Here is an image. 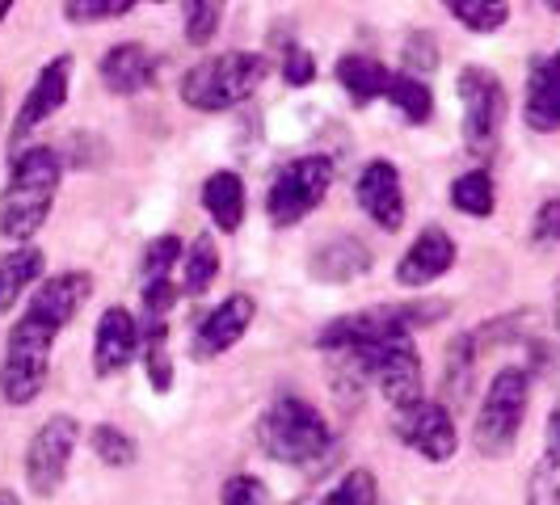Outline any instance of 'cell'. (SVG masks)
<instances>
[{
	"label": "cell",
	"mask_w": 560,
	"mask_h": 505,
	"mask_svg": "<svg viewBox=\"0 0 560 505\" xmlns=\"http://www.w3.org/2000/svg\"><path fill=\"white\" fill-rule=\"evenodd\" d=\"M59 152L47 143L18 148L9 165V186L0 190V236L13 245H30L43 224L51 220V207L59 195Z\"/></svg>",
	"instance_id": "obj_1"
},
{
	"label": "cell",
	"mask_w": 560,
	"mask_h": 505,
	"mask_svg": "<svg viewBox=\"0 0 560 505\" xmlns=\"http://www.w3.org/2000/svg\"><path fill=\"white\" fill-rule=\"evenodd\" d=\"M257 443L261 450L275 459V463H287V468H312L320 463L329 450H334V430L325 413L295 392L275 396L261 418H257Z\"/></svg>",
	"instance_id": "obj_2"
},
{
	"label": "cell",
	"mask_w": 560,
	"mask_h": 505,
	"mask_svg": "<svg viewBox=\"0 0 560 505\" xmlns=\"http://www.w3.org/2000/svg\"><path fill=\"white\" fill-rule=\"evenodd\" d=\"M270 77V59L257 51H224L195 63L182 77V102L198 114H224L241 102H249L253 93Z\"/></svg>",
	"instance_id": "obj_3"
},
{
	"label": "cell",
	"mask_w": 560,
	"mask_h": 505,
	"mask_svg": "<svg viewBox=\"0 0 560 505\" xmlns=\"http://www.w3.org/2000/svg\"><path fill=\"white\" fill-rule=\"evenodd\" d=\"M59 329L38 320L34 312H26L4 341V363H0V396L4 404H34L43 388H47V375H51V345H56Z\"/></svg>",
	"instance_id": "obj_4"
},
{
	"label": "cell",
	"mask_w": 560,
	"mask_h": 505,
	"mask_svg": "<svg viewBox=\"0 0 560 505\" xmlns=\"http://www.w3.org/2000/svg\"><path fill=\"white\" fill-rule=\"evenodd\" d=\"M527 404H532V379L523 366H502L493 375V384L485 388V400L477 409V425H472V443L485 459H505L527 421Z\"/></svg>",
	"instance_id": "obj_5"
},
{
	"label": "cell",
	"mask_w": 560,
	"mask_h": 505,
	"mask_svg": "<svg viewBox=\"0 0 560 505\" xmlns=\"http://www.w3.org/2000/svg\"><path fill=\"white\" fill-rule=\"evenodd\" d=\"M455 93L464 102V118H459V136L464 148L477 156V161H493L498 156V143H502L505 127V84L498 72L468 63L455 81Z\"/></svg>",
	"instance_id": "obj_6"
},
{
	"label": "cell",
	"mask_w": 560,
	"mask_h": 505,
	"mask_svg": "<svg viewBox=\"0 0 560 505\" xmlns=\"http://www.w3.org/2000/svg\"><path fill=\"white\" fill-rule=\"evenodd\" d=\"M334 186V161L329 156H295L275 173L266 190V215L275 227H295L308 220L312 211L325 202Z\"/></svg>",
	"instance_id": "obj_7"
},
{
	"label": "cell",
	"mask_w": 560,
	"mask_h": 505,
	"mask_svg": "<svg viewBox=\"0 0 560 505\" xmlns=\"http://www.w3.org/2000/svg\"><path fill=\"white\" fill-rule=\"evenodd\" d=\"M81 443V421L59 413L47 418L26 447V484L38 497H51L63 477H68V463H72V450Z\"/></svg>",
	"instance_id": "obj_8"
},
{
	"label": "cell",
	"mask_w": 560,
	"mask_h": 505,
	"mask_svg": "<svg viewBox=\"0 0 560 505\" xmlns=\"http://www.w3.org/2000/svg\"><path fill=\"white\" fill-rule=\"evenodd\" d=\"M396 438L409 450H418L425 463H447L459 447V430L451 421V409L443 400H421L413 409L396 413L393 421Z\"/></svg>",
	"instance_id": "obj_9"
},
{
	"label": "cell",
	"mask_w": 560,
	"mask_h": 505,
	"mask_svg": "<svg viewBox=\"0 0 560 505\" xmlns=\"http://www.w3.org/2000/svg\"><path fill=\"white\" fill-rule=\"evenodd\" d=\"M72 56H56L47 59L43 68H38V77L30 84L26 102H22V110L13 118V131H9V143H13V152L26 143V136H34L51 114L63 110V102H68V89H72Z\"/></svg>",
	"instance_id": "obj_10"
},
{
	"label": "cell",
	"mask_w": 560,
	"mask_h": 505,
	"mask_svg": "<svg viewBox=\"0 0 560 505\" xmlns=\"http://www.w3.org/2000/svg\"><path fill=\"white\" fill-rule=\"evenodd\" d=\"M253 316H257L253 295H245V291L228 295L224 304H215V308L198 320L195 337H190V354H195L198 363H211V359L228 354V350H232L241 337L249 333Z\"/></svg>",
	"instance_id": "obj_11"
},
{
	"label": "cell",
	"mask_w": 560,
	"mask_h": 505,
	"mask_svg": "<svg viewBox=\"0 0 560 505\" xmlns=\"http://www.w3.org/2000/svg\"><path fill=\"white\" fill-rule=\"evenodd\" d=\"M140 316L127 308H106L97 320V333H93V371L102 379L122 375L127 366L140 359Z\"/></svg>",
	"instance_id": "obj_12"
},
{
	"label": "cell",
	"mask_w": 560,
	"mask_h": 505,
	"mask_svg": "<svg viewBox=\"0 0 560 505\" xmlns=\"http://www.w3.org/2000/svg\"><path fill=\"white\" fill-rule=\"evenodd\" d=\"M354 198L366 211V220L384 232H400L405 224V186L393 161H371L354 181Z\"/></svg>",
	"instance_id": "obj_13"
},
{
	"label": "cell",
	"mask_w": 560,
	"mask_h": 505,
	"mask_svg": "<svg viewBox=\"0 0 560 505\" xmlns=\"http://www.w3.org/2000/svg\"><path fill=\"white\" fill-rule=\"evenodd\" d=\"M451 266H455V240H451L447 227L430 224V227H421L418 236H413V245L400 252V261H396V282L421 291V286L443 279Z\"/></svg>",
	"instance_id": "obj_14"
},
{
	"label": "cell",
	"mask_w": 560,
	"mask_h": 505,
	"mask_svg": "<svg viewBox=\"0 0 560 505\" xmlns=\"http://www.w3.org/2000/svg\"><path fill=\"white\" fill-rule=\"evenodd\" d=\"M89 295H93V274H84V270H63L56 279H43L34 286V295H30V308L38 320H47V325H56L59 333L77 320V312L89 304Z\"/></svg>",
	"instance_id": "obj_15"
},
{
	"label": "cell",
	"mask_w": 560,
	"mask_h": 505,
	"mask_svg": "<svg viewBox=\"0 0 560 505\" xmlns=\"http://www.w3.org/2000/svg\"><path fill=\"white\" fill-rule=\"evenodd\" d=\"M97 72H102V84L110 93L136 97V93H148L156 84V56L143 43H114L97 63Z\"/></svg>",
	"instance_id": "obj_16"
},
{
	"label": "cell",
	"mask_w": 560,
	"mask_h": 505,
	"mask_svg": "<svg viewBox=\"0 0 560 505\" xmlns=\"http://www.w3.org/2000/svg\"><path fill=\"white\" fill-rule=\"evenodd\" d=\"M523 114H527V127L539 131V136L560 131V47L532 68Z\"/></svg>",
	"instance_id": "obj_17"
},
{
	"label": "cell",
	"mask_w": 560,
	"mask_h": 505,
	"mask_svg": "<svg viewBox=\"0 0 560 505\" xmlns=\"http://www.w3.org/2000/svg\"><path fill=\"white\" fill-rule=\"evenodd\" d=\"M371 266H375V252L366 249L359 236H334L312 252V279L329 282V286L363 279Z\"/></svg>",
	"instance_id": "obj_18"
},
{
	"label": "cell",
	"mask_w": 560,
	"mask_h": 505,
	"mask_svg": "<svg viewBox=\"0 0 560 505\" xmlns=\"http://www.w3.org/2000/svg\"><path fill=\"white\" fill-rule=\"evenodd\" d=\"M202 211H207V215H211V224L220 227V232H228V236L245 224L249 195H245L241 173H232V168L211 173V177L202 181Z\"/></svg>",
	"instance_id": "obj_19"
},
{
	"label": "cell",
	"mask_w": 560,
	"mask_h": 505,
	"mask_svg": "<svg viewBox=\"0 0 560 505\" xmlns=\"http://www.w3.org/2000/svg\"><path fill=\"white\" fill-rule=\"evenodd\" d=\"M43 270H47V252L38 245H18L13 252L0 257V316L18 308V300L30 286L43 282Z\"/></svg>",
	"instance_id": "obj_20"
},
{
	"label": "cell",
	"mask_w": 560,
	"mask_h": 505,
	"mask_svg": "<svg viewBox=\"0 0 560 505\" xmlns=\"http://www.w3.org/2000/svg\"><path fill=\"white\" fill-rule=\"evenodd\" d=\"M334 77H337V84L346 89V97H350L354 106H371L375 97L388 93V81H393V72H388L375 56H363V51L337 59Z\"/></svg>",
	"instance_id": "obj_21"
},
{
	"label": "cell",
	"mask_w": 560,
	"mask_h": 505,
	"mask_svg": "<svg viewBox=\"0 0 560 505\" xmlns=\"http://www.w3.org/2000/svg\"><path fill=\"white\" fill-rule=\"evenodd\" d=\"M140 359H143V371H148V384H152V392H173V354H168V320H152V325H143L140 320Z\"/></svg>",
	"instance_id": "obj_22"
},
{
	"label": "cell",
	"mask_w": 560,
	"mask_h": 505,
	"mask_svg": "<svg viewBox=\"0 0 560 505\" xmlns=\"http://www.w3.org/2000/svg\"><path fill=\"white\" fill-rule=\"evenodd\" d=\"M220 279V249L211 236H195V245L182 252V295H207Z\"/></svg>",
	"instance_id": "obj_23"
},
{
	"label": "cell",
	"mask_w": 560,
	"mask_h": 505,
	"mask_svg": "<svg viewBox=\"0 0 560 505\" xmlns=\"http://www.w3.org/2000/svg\"><path fill=\"white\" fill-rule=\"evenodd\" d=\"M451 207L472 215V220H489L493 207H498V186H493L489 168H472V173L455 177L451 181Z\"/></svg>",
	"instance_id": "obj_24"
},
{
	"label": "cell",
	"mask_w": 560,
	"mask_h": 505,
	"mask_svg": "<svg viewBox=\"0 0 560 505\" xmlns=\"http://www.w3.org/2000/svg\"><path fill=\"white\" fill-rule=\"evenodd\" d=\"M384 97H388L396 110L405 114V122H413V127H425V122L434 118V93H430V84H421L418 77H409V72H393Z\"/></svg>",
	"instance_id": "obj_25"
},
{
	"label": "cell",
	"mask_w": 560,
	"mask_h": 505,
	"mask_svg": "<svg viewBox=\"0 0 560 505\" xmlns=\"http://www.w3.org/2000/svg\"><path fill=\"white\" fill-rule=\"evenodd\" d=\"M443 9L472 34H498L510 22V0H443Z\"/></svg>",
	"instance_id": "obj_26"
},
{
	"label": "cell",
	"mask_w": 560,
	"mask_h": 505,
	"mask_svg": "<svg viewBox=\"0 0 560 505\" xmlns=\"http://www.w3.org/2000/svg\"><path fill=\"white\" fill-rule=\"evenodd\" d=\"M477 337L459 333L447 345V371H443V388H447L451 400H464L472 392V375H477Z\"/></svg>",
	"instance_id": "obj_27"
},
{
	"label": "cell",
	"mask_w": 560,
	"mask_h": 505,
	"mask_svg": "<svg viewBox=\"0 0 560 505\" xmlns=\"http://www.w3.org/2000/svg\"><path fill=\"white\" fill-rule=\"evenodd\" d=\"M228 0H182V17H186V43L190 47H211V38L220 34Z\"/></svg>",
	"instance_id": "obj_28"
},
{
	"label": "cell",
	"mask_w": 560,
	"mask_h": 505,
	"mask_svg": "<svg viewBox=\"0 0 560 505\" xmlns=\"http://www.w3.org/2000/svg\"><path fill=\"white\" fill-rule=\"evenodd\" d=\"M375 497H380L375 472H371V468H350L316 505H375Z\"/></svg>",
	"instance_id": "obj_29"
},
{
	"label": "cell",
	"mask_w": 560,
	"mask_h": 505,
	"mask_svg": "<svg viewBox=\"0 0 560 505\" xmlns=\"http://www.w3.org/2000/svg\"><path fill=\"white\" fill-rule=\"evenodd\" d=\"M89 447H93V455H97L102 463H110V468H127V463H136V438H131L127 430L110 425V421L93 425Z\"/></svg>",
	"instance_id": "obj_30"
},
{
	"label": "cell",
	"mask_w": 560,
	"mask_h": 505,
	"mask_svg": "<svg viewBox=\"0 0 560 505\" xmlns=\"http://www.w3.org/2000/svg\"><path fill=\"white\" fill-rule=\"evenodd\" d=\"M140 0H63V17L77 26H97V22H118L136 9Z\"/></svg>",
	"instance_id": "obj_31"
},
{
	"label": "cell",
	"mask_w": 560,
	"mask_h": 505,
	"mask_svg": "<svg viewBox=\"0 0 560 505\" xmlns=\"http://www.w3.org/2000/svg\"><path fill=\"white\" fill-rule=\"evenodd\" d=\"M182 252H186V240H182V236H173V232L156 236V240L143 249V282L168 279L173 266H182Z\"/></svg>",
	"instance_id": "obj_32"
},
{
	"label": "cell",
	"mask_w": 560,
	"mask_h": 505,
	"mask_svg": "<svg viewBox=\"0 0 560 505\" xmlns=\"http://www.w3.org/2000/svg\"><path fill=\"white\" fill-rule=\"evenodd\" d=\"M405 72L409 77H430L434 68H439V43H434V34H425V30H413L409 38H405Z\"/></svg>",
	"instance_id": "obj_33"
},
{
	"label": "cell",
	"mask_w": 560,
	"mask_h": 505,
	"mask_svg": "<svg viewBox=\"0 0 560 505\" xmlns=\"http://www.w3.org/2000/svg\"><path fill=\"white\" fill-rule=\"evenodd\" d=\"M177 295H182V286H173L168 279H152L143 282L140 291V320L143 325H152V320H168V312L177 304Z\"/></svg>",
	"instance_id": "obj_34"
},
{
	"label": "cell",
	"mask_w": 560,
	"mask_h": 505,
	"mask_svg": "<svg viewBox=\"0 0 560 505\" xmlns=\"http://www.w3.org/2000/svg\"><path fill=\"white\" fill-rule=\"evenodd\" d=\"M527 505H560V463L557 459H539L532 480H527Z\"/></svg>",
	"instance_id": "obj_35"
},
{
	"label": "cell",
	"mask_w": 560,
	"mask_h": 505,
	"mask_svg": "<svg viewBox=\"0 0 560 505\" xmlns=\"http://www.w3.org/2000/svg\"><path fill=\"white\" fill-rule=\"evenodd\" d=\"M279 72H282V81L291 84V89H308L312 81H316V59H312L308 47H287L282 51V63H279Z\"/></svg>",
	"instance_id": "obj_36"
},
{
	"label": "cell",
	"mask_w": 560,
	"mask_h": 505,
	"mask_svg": "<svg viewBox=\"0 0 560 505\" xmlns=\"http://www.w3.org/2000/svg\"><path fill=\"white\" fill-rule=\"evenodd\" d=\"M224 505H266V484L249 472H236V477L224 480V493H220Z\"/></svg>",
	"instance_id": "obj_37"
},
{
	"label": "cell",
	"mask_w": 560,
	"mask_h": 505,
	"mask_svg": "<svg viewBox=\"0 0 560 505\" xmlns=\"http://www.w3.org/2000/svg\"><path fill=\"white\" fill-rule=\"evenodd\" d=\"M532 240L535 245H560V198L539 202L532 220Z\"/></svg>",
	"instance_id": "obj_38"
},
{
	"label": "cell",
	"mask_w": 560,
	"mask_h": 505,
	"mask_svg": "<svg viewBox=\"0 0 560 505\" xmlns=\"http://www.w3.org/2000/svg\"><path fill=\"white\" fill-rule=\"evenodd\" d=\"M544 455L560 463V404L552 409V418H548V443H544Z\"/></svg>",
	"instance_id": "obj_39"
},
{
	"label": "cell",
	"mask_w": 560,
	"mask_h": 505,
	"mask_svg": "<svg viewBox=\"0 0 560 505\" xmlns=\"http://www.w3.org/2000/svg\"><path fill=\"white\" fill-rule=\"evenodd\" d=\"M0 505H22V502H18V493H13V489H0Z\"/></svg>",
	"instance_id": "obj_40"
},
{
	"label": "cell",
	"mask_w": 560,
	"mask_h": 505,
	"mask_svg": "<svg viewBox=\"0 0 560 505\" xmlns=\"http://www.w3.org/2000/svg\"><path fill=\"white\" fill-rule=\"evenodd\" d=\"M13 4H18V0H0V22L9 17V9H13Z\"/></svg>",
	"instance_id": "obj_41"
},
{
	"label": "cell",
	"mask_w": 560,
	"mask_h": 505,
	"mask_svg": "<svg viewBox=\"0 0 560 505\" xmlns=\"http://www.w3.org/2000/svg\"><path fill=\"white\" fill-rule=\"evenodd\" d=\"M544 4H548V9H557V13H560V0H544Z\"/></svg>",
	"instance_id": "obj_42"
},
{
	"label": "cell",
	"mask_w": 560,
	"mask_h": 505,
	"mask_svg": "<svg viewBox=\"0 0 560 505\" xmlns=\"http://www.w3.org/2000/svg\"><path fill=\"white\" fill-rule=\"evenodd\" d=\"M0 110H4V84H0Z\"/></svg>",
	"instance_id": "obj_43"
},
{
	"label": "cell",
	"mask_w": 560,
	"mask_h": 505,
	"mask_svg": "<svg viewBox=\"0 0 560 505\" xmlns=\"http://www.w3.org/2000/svg\"><path fill=\"white\" fill-rule=\"evenodd\" d=\"M557 325H560V291H557Z\"/></svg>",
	"instance_id": "obj_44"
},
{
	"label": "cell",
	"mask_w": 560,
	"mask_h": 505,
	"mask_svg": "<svg viewBox=\"0 0 560 505\" xmlns=\"http://www.w3.org/2000/svg\"><path fill=\"white\" fill-rule=\"evenodd\" d=\"M156 4H161V0H156Z\"/></svg>",
	"instance_id": "obj_45"
}]
</instances>
